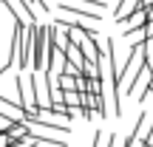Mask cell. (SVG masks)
I'll return each instance as SVG.
<instances>
[{
	"instance_id": "6da1fadb",
	"label": "cell",
	"mask_w": 153,
	"mask_h": 147,
	"mask_svg": "<svg viewBox=\"0 0 153 147\" xmlns=\"http://www.w3.org/2000/svg\"><path fill=\"white\" fill-rule=\"evenodd\" d=\"M45 48H48V26H37L34 23V28H31V65H34V71H43Z\"/></svg>"
},
{
	"instance_id": "7a4b0ae2",
	"label": "cell",
	"mask_w": 153,
	"mask_h": 147,
	"mask_svg": "<svg viewBox=\"0 0 153 147\" xmlns=\"http://www.w3.org/2000/svg\"><path fill=\"white\" fill-rule=\"evenodd\" d=\"M0 6H6L9 14L14 20H20V23H37V14H34V9L26 0H0Z\"/></svg>"
},
{
	"instance_id": "3957f363",
	"label": "cell",
	"mask_w": 153,
	"mask_h": 147,
	"mask_svg": "<svg viewBox=\"0 0 153 147\" xmlns=\"http://www.w3.org/2000/svg\"><path fill=\"white\" fill-rule=\"evenodd\" d=\"M57 6H60V11H62V14L79 17V20H88V23H99V20H102V11L88 9V6H71V0H60Z\"/></svg>"
},
{
	"instance_id": "277c9868",
	"label": "cell",
	"mask_w": 153,
	"mask_h": 147,
	"mask_svg": "<svg viewBox=\"0 0 153 147\" xmlns=\"http://www.w3.org/2000/svg\"><path fill=\"white\" fill-rule=\"evenodd\" d=\"M0 110H3V113L9 116L11 122H23V119H26V113H28V110L23 108L20 102H11V99L3 96V93H0Z\"/></svg>"
},
{
	"instance_id": "5b68a950",
	"label": "cell",
	"mask_w": 153,
	"mask_h": 147,
	"mask_svg": "<svg viewBox=\"0 0 153 147\" xmlns=\"http://www.w3.org/2000/svg\"><path fill=\"white\" fill-rule=\"evenodd\" d=\"M136 9H142V0H119V6L114 9V17L122 20V17H128L131 11H136Z\"/></svg>"
},
{
	"instance_id": "8992f818",
	"label": "cell",
	"mask_w": 153,
	"mask_h": 147,
	"mask_svg": "<svg viewBox=\"0 0 153 147\" xmlns=\"http://www.w3.org/2000/svg\"><path fill=\"white\" fill-rule=\"evenodd\" d=\"M71 3H82V6H88V9L105 11V3H102V0H71Z\"/></svg>"
},
{
	"instance_id": "52a82bcc",
	"label": "cell",
	"mask_w": 153,
	"mask_h": 147,
	"mask_svg": "<svg viewBox=\"0 0 153 147\" xmlns=\"http://www.w3.org/2000/svg\"><path fill=\"white\" fill-rule=\"evenodd\" d=\"M0 147H9V136H6V130H0Z\"/></svg>"
},
{
	"instance_id": "ba28073f",
	"label": "cell",
	"mask_w": 153,
	"mask_h": 147,
	"mask_svg": "<svg viewBox=\"0 0 153 147\" xmlns=\"http://www.w3.org/2000/svg\"><path fill=\"white\" fill-rule=\"evenodd\" d=\"M6 71H9V62H3V60H0V76H3Z\"/></svg>"
},
{
	"instance_id": "9c48e42d",
	"label": "cell",
	"mask_w": 153,
	"mask_h": 147,
	"mask_svg": "<svg viewBox=\"0 0 153 147\" xmlns=\"http://www.w3.org/2000/svg\"><path fill=\"white\" fill-rule=\"evenodd\" d=\"M148 93H153V82H150V91H148Z\"/></svg>"
}]
</instances>
